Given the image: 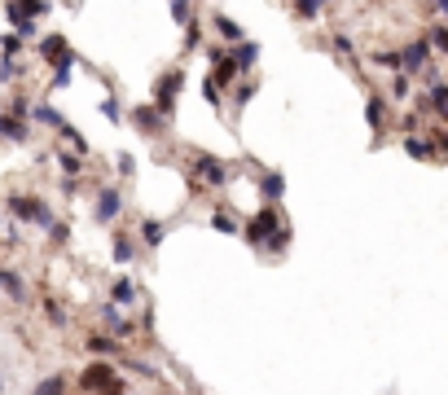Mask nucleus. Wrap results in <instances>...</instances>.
Returning <instances> with one entry per match:
<instances>
[{"instance_id": "obj_1", "label": "nucleus", "mask_w": 448, "mask_h": 395, "mask_svg": "<svg viewBox=\"0 0 448 395\" xmlns=\"http://www.w3.org/2000/svg\"><path fill=\"white\" fill-rule=\"evenodd\" d=\"M286 228V220H281V211L269 202V206H259L255 211V216L242 224V237H246V242L255 246V251H269V242H273V237Z\"/></svg>"}, {"instance_id": "obj_2", "label": "nucleus", "mask_w": 448, "mask_h": 395, "mask_svg": "<svg viewBox=\"0 0 448 395\" xmlns=\"http://www.w3.org/2000/svg\"><path fill=\"white\" fill-rule=\"evenodd\" d=\"M79 391H84V395H115V391H123L119 369L110 360H93L84 374H79Z\"/></svg>"}, {"instance_id": "obj_3", "label": "nucleus", "mask_w": 448, "mask_h": 395, "mask_svg": "<svg viewBox=\"0 0 448 395\" xmlns=\"http://www.w3.org/2000/svg\"><path fill=\"white\" fill-rule=\"evenodd\" d=\"M40 14H48V0H9V5H5V18H9V26L22 40L36 36V18Z\"/></svg>"}, {"instance_id": "obj_4", "label": "nucleus", "mask_w": 448, "mask_h": 395, "mask_svg": "<svg viewBox=\"0 0 448 395\" xmlns=\"http://www.w3.org/2000/svg\"><path fill=\"white\" fill-rule=\"evenodd\" d=\"M9 216H18V220H26V224H40V228H53L58 220H53V211L40 202V198H31V194H14L9 198Z\"/></svg>"}, {"instance_id": "obj_5", "label": "nucleus", "mask_w": 448, "mask_h": 395, "mask_svg": "<svg viewBox=\"0 0 448 395\" xmlns=\"http://www.w3.org/2000/svg\"><path fill=\"white\" fill-rule=\"evenodd\" d=\"M180 84H184V70H180V66H172L167 75H158V84H154V105H158V110H163L167 119H172V110H176Z\"/></svg>"}, {"instance_id": "obj_6", "label": "nucleus", "mask_w": 448, "mask_h": 395, "mask_svg": "<svg viewBox=\"0 0 448 395\" xmlns=\"http://www.w3.org/2000/svg\"><path fill=\"white\" fill-rule=\"evenodd\" d=\"M194 172L202 180V189H224V184H229V167L220 163L216 154H198L194 158Z\"/></svg>"}, {"instance_id": "obj_7", "label": "nucleus", "mask_w": 448, "mask_h": 395, "mask_svg": "<svg viewBox=\"0 0 448 395\" xmlns=\"http://www.w3.org/2000/svg\"><path fill=\"white\" fill-rule=\"evenodd\" d=\"M167 115L163 110H158V105L150 101V105H137V110H132V127H137V132H145V137H163V132H167Z\"/></svg>"}, {"instance_id": "obj_8", "label": "nucleus", "mask_w": 448, "mask_h": 395, "mask_svg": "<svg viewBox=\"0 0 448 395\" xmlns=\"http://www.w3.org/2000/svg\"><path fill=\"white\" fill-rule=\"evenodd\" d=\"M119 211H123L119 184H105V189H97V202H93V220H97V224H110Z\"/></svg>"}, {"instance_id": "obj_9", "label": "nucleus", "mask_w": 448, "mask_h": 395, "mask_svg": "<svg viewBox=\"0 0 448 395\" xmlns=\"http://www.w3.org/2000/svg\"><path fill=\"white\" fill-rule=\"evenodd\" d=\"M431 62V40H413L400 48V75H422Z\"/></svg>"}, {"instance_id": "obj_10", "label": "nucleus", "mask_w": 448, "mask_h": 395, "mask_svg": "<svg viewBox=\"0 0 448 395\" xmlns=\"http://www.w3.org/2000/svg\"><path fill=\"white\" fill-rule=\"evenodd\" d=\"M40 58L53 62V66H66V62H75V48L66 44V36H44L40 40Z\"/></svg>"}, {"instance_id": "obj_11", "label": "nucleus", "mask_w": 448, "mask_h": 395, "mask_svg": "<svg viewBox=\"0 0 448 395\" xmlns=\"http://www.w3.org/2000/svg\"><path fill=\"white\" fill-rule=\"evenodd\" d=\"M229 58L237 62V75H246L255 62H259V44H251V40H242V44H233L229 48Z\"/></svg>"}, {"instance_id": "obj_12", "label": "nucleus", "mask_w": 448, "mask_h": 395, "mask_svg": "<svg viewBox=\"0 0 448 395\" xmlns=\"http://www.w3.org/2000/svg\"><path fill=\"white\" fill-rule=\"evenodd\" d=\"M259 194L277 206V202H281V194H286V176H281V172H264V176H259Z\"/></svg>"}, {"instance_id": "obj_13", "label": "nucleus", "mask_w": 448, "mask_h": 395, "mask_svg": "<svg viewBox=\"0 0 448 395\" xmlns=\"http://www.w3.org/2000/svg\"><path fill=\"white\" fill-rule=\"evenodd\" d=\"M137 299H141V285H137V281H127V277H119V281H115V290H110V303L132 307Z\"/></svg>"}, {"instance_id": "obj_14", "label": "nucleus", "mask_w": 448, "mask_h": 395, "mask_svg": "<svg viewBox=\"0 0 448 395\" xmlns=\"http://www.w3.org/2000/svg\"><path fill=\"white\" fill-rule=\"evenodd\" d=\"M0 295H9L14 303H26V281L9 268H0Z\"/></svg>"}, {"instance_id": "obj_15", "label": "nucleus", "mask_w": 448, "mask_h": 395, "mask_svg": "<svg viewBox=\"0 0 448 395\" xmlns=\"http://www.w3.org/2000/svg\"><path fill=\"white\" fill-rule=\"evenodd\" d=\"M427 101H431V110L448 123V84L444 79H431V88H427Z\"/></svg>"}, {"instance_id": "obj_16", "label": "nucleus", "mask_w": 448, "mask_h": 395, "mask_svg": "<svg viewBox=\"0 0 448 395\" xmlns=\"http://www.w3.org/2000/svg\"><path fill=\"white\" fill-rule=\"evenodd\" d=\"M365 123L374 127V132H382V127L391 123V119H387V101H382V97H369V101H365Z\"/></svg>"}, {"instance_id": "obj_17", "label": "nucleus", "mask_w": 448, "mask_h": 395, "mask_svg": "<svg viewBox=\"0 0 448 395\" xmlns=\"http://www.w3.org/2000/svg\"><path fill=\"white\" fill-rule=\"evenodd\" d=\"M141 242L150 246V251H158L167 242V224L163 220H141Z\"/></svg>"}, {"instance_id": "obj_18", "label": "nucleus", "mask_w": 448, "mask_h": 395, "mask_svg": "<svg viewBox=\"0 0 448 395\" xmlns=\"http://www.w3.org/2000/svg\"><path fill=\"white\" fill-rule=\"evenodd\" d=\"M88 352H93L97 360H105V356L119 352V338H115V334H88Z\"/></svg>"}, {"instance_id": "obj_19", "label": "nucleus", "mask_w": 448, "mask_h": 395, "mask_svg": "<svg viewBox=\"0 0 448 395\" xmlns=\"http://www.w3.org/2000/svg\"><path fill=\"white\" fill-rule=\"evenodd\" d=\"M0 137H9V141H26V119L14 110V115H0Z\"/></svg>"}, {"instance_id": "obj_20", "label": "nucleus", "mask_w": 448, "mask_h": 395, "mask_svg": "<svg viewBox=\"0 0 448 395\" xmlns=\"http://www.w3.org/2000/svg\"><path fill=\"white\" fill-rule=\"evenodd\" d=\"M31 395H71V382H66L62 374H48L44 382H36V386H31Z\"/></svg>"}, {"instance_id": "obj_21", "label": "nucleus", "mask_w": 448, "mask_h": 395, "mask_svg": "<svg viewBox=\"0 0 448 395\" xmlns=\"http://www.w3.org/2000/svg\"><path fill=\"white\" fill-rule=\"evenodd\" d=\"M110 255H115V263H123V268H127L132 259H137V246H132V237H127V233H115V246H110Z\"/></svg>"}, {"instance_id": "obj_22", "label": "nucleus", "mask_w": 448, "mask_h": 395, "mask_svg": "<svg viewBox=\"0 0 448 395\" xmlns=\"http://www.w3.org/2000/svg\"><path fill=\"white\" fill-rule=\"evenodd\" d=\"M405 154L417 158V163H427V158H435V145L422 141V137H405Z\"/></svg>"}, {"instance_id": "obj_23", "label": "nucleus", "mask_w": 448, "mask_h": 395, "mask_svg": "<svg viewBox=\"0 0 448 395\" xmlns=\"http://www.w3.org/2000/svg\"><path fill=\"white\" fill-rule=\"evenodd\" d=\"M216 31H220L229 44H242V40H246V36H242V26H237L233 18H224V14H216Z\"/></svg>"}, {"instance_id": "obj_24", "label": "nucleus", "mask_w": 448, "mask_h": 395, "mask_svg": "<svg viewBox=\"0 0 448 395\" xmlns=\"http://www.w3.org/2000/svg\"><path fill=\"white\" fill-rule=\"evenodd\" d=\"M31 115H36V123H44V127H58V132L66 127V119H62L58 110H53V105H44V101L36 105V110H31Z\"/></svg>"}, {"instance_id": "obj_25", "label": "nucleus", "mask_w": 448, "mask_h": 395, "mask_svg": "<svg viewBox=\"0 0 448 395\" xmlns=\"http://www.w3.org/2000/svg\"><path fill=\"white\" fill-rule=\"evenodd\" d=\"M211 228L224 233V237H237V228H242V224H237V220L229 216V211H216V216H211Z\"/></svg>"}, {"instance_id": "obj_26", "label": "nucleus", "mask_w": 448, "mask_h": 395, "mask_svg": "<svg viewBox=\"0 0 448 395\" xmlns=\"http://www.w3.org/2000/svg\"><path fill=\"white\" fill-rule=\"evenodd\" d=\"M58 167H62V172L75 180L79 172H84V158H79V154H66V149H58Z\"/></svg>"}, {"instance_id": "obj_27", "label": "nucleus", "mask_w": 448, "mask_h": 395, "mask_svg": "<svg viewBox=\"0 0 448 395\" xmlns=\"http://www.w3.org/2000/svg\"><path fill=\"white\" fill-rule=\"evenodd\" d=\"M167 9H172V18L184 26V22H194V9H189V0H167Z\"/></svg>"}, {"instance_id": "obj_28", "label": "nucleus", "mask_w": 448, "mask_h": 395, "mask_svg": "<svg viewBox=\"0 0 448 395\" xmlns=\"http://www.w3.org/2000/svg\"><path fill=\"white\" fill-rule=\"evenodd\" d=\"M374 66H387V70H400V53H391V48H382V53H374L369 58Z\"/></svg>"}, {"instance_id": "obj_29", "label": "nucleus", "mask_w": 448, "mask_h": 395, "mask_svg": "<svg viewBox=\"0 0 448 395\" xmlns=\"http://www.w3.org/2000/svg\"><path fill=\"white\" fill-rule=\"evenodd\" d=\"M427 40H431V53H444V58H448V26H435Z\"/></svg>"}, {"instance_id": "obj_30", "label": "nucleus", "mask_w": 448, "mask_h": 395, "mask_svg": "<svg viewBox=\"0 0 448 395\" xmlns=\"http://www.w3.org/2000/svg\"><path fill=\"white\" fill-rule=\"evenodd\" d=\"M71 70H75V62L53 66V84H48V88H71Z\"/></svg>"}, {"instance_id": "obj_31", "label": "nucleus", "mask_w": 448, "mask_h": 395, "mask_svg": "<svg viewBox=\"0 0 448 395\" xmlns=\"http://www.w3.org/2000/svg\"><path fill=\"white\" fill-rule=\"evenodd\" d=\"M18 53H22V36H18V31L0 40V58H18Z\"/></svg>"}, {"instance_id": "obj_32", "label": "nucleus", "mask_w": 448, "mask_h": 395, "mask_svg": "<svg viewBox=\"0 0 448 395\" xmlns=\"http://www.w3.org/2000/svg\"><path fill=\"white\" fill-rule=\"evenodd\" d=\"M44 316H48L53 325H66V307H62V303H53V299H44Z\"/></svg>"}, {"instance_id": "obj_33", "label": "nucleus", "mask_w": 448, "mask_h": 395, "mask_svg": "<svg viewBox=\"0 0 448 395\" xmlns=\"http://www.w3.org/2000/svg\"><path fill=\"white\" fill-rule=\"evenodd\" d=\"M391 97H395V101H405V97H409V75L395 70V79H391Z\"/></svg>"}, {"instance_id": "obj_34", "label": "nucleus", "mask_w": 448, "mask_h": 395, "mask_svg": "<svg viewBox=\"0 0 448 395\" xmlns=\"http://www.w3.org/2000/svg\"><path fill=\"white\" fill-rule=\"evenodd\" d=\"M101 115L110 119V123H123V110H119V101H115V97H105V101H101Z\"/></svg>"}, {"instance_id": "obj_35", "label": "nucleus", "mask_w": 448, "mask_h": 395, "mask_svg": "<svg viewBox=\"0 0 448 395\" xmlns=\"http://www.w3.org/2000/svg\"><path fill=\"white\" fill-rule=\"evenodd\" d=\"M127 369H132V374H141V378H150V382H158V369L145 364V360H127Z\"/></svg>"}, {"instance_id": "obj_36", "label": "nucleus", "mask_w": 448, "mask_h": 395, "mask_svg": "<svg viewBox=\"0 0 448 395\" xmlns=\"http://www.w3.org/2000/svg\"><path fill=\"white\" fill-rule=\"evenodd\" d=\"M295 14L299 18H316L321 14V0H295Z\"/></svg>"}, {"instance_id": "obj_37", "label": "nucleus", "mask_w": 448, "mask_h": 395, "mask_svg": "<svg viewBox=\"0 0 448 395\" xmlns=\"http://www.w3.org/2000/svg\"><path fill=\"white\" fill-rule=\"evenodd\" d=\"M255 93H259V84H242V88L233 93V105H237V110H242V105H246V101H251Z\"/></svg>"}, {"instance_id": "obj_38", "label": "nucleus", "mask_w": 448, "mask_h": 395, "mask_svg": "<svg viewBox=\"0 0 448 395\" xmlns=\"http://www.w3.org/2000/svg\"><path fill=\"white\" fill-rule=\"evenodd\" d=\"M198 36H202L198 18H194V22H184V48H198Z\"/></svg>"}, {"instance_id": "obj_39", "label": "nucleus", "mask_w": 448, "mask_h": 395, "mask_svg": "<svg viewBox=\"0 0 448 395\" xmlns=\"http://www.w3.org/2000/svg\"><path fill=\"white\" fill-rule=\"evenodd\" d=\"M202 97H207L211 105H220V84H216V79H211V75L202 79Z\"/></svg>"}, {"instance_id": "obj_40", "label": "nucleus", "mask_w": 448, "mask_h": 395, "mask_svg": "<svg viewBox=\"0 0 448 395\" xmlns=\"http://www.w3.org/2000/svg\"><path fill=\"white\" fill-rule=\"evenodd\" d=\"M62 137H66V141H71V145H75V149H79V154H84V149H88V145H84V137H79V132H75V127H71V123H66V127H62Z\"/></svg>"}, {"instance_id": "obj_41", "label": "nucleus", "mask_w": 448, "mask_h": 395, "mask_svg": "<svg viewBox=\"0 0 448 395\" xmlns=\"http://www.w3.org/2000/svg\"><path fill=\"white\" fill-rule=\"evenodd\" d=\"M400 132H405V137H413V132H417V115H400Z\"/></svg>"}, {"instance_id": "obj_42", "label": "nucleus", "mask_w": 448, "mask_h": 395, "mask_svg": "<svg viewBox=\"0 0 448 395\" xmlns=\"http://www.w3.org/2000/svg\"><path fill=\"white\" fill-rule=\"evenodd\" d=\"M334 48L343 53V58H352V40H348V36H334Z\"/></svg>"}, {"instance_id": "obj_43", "label": "nucleus", "mask_w": 448, "mask_h": 395, "mask_svg": "<svg viewBox=\"0 0 448 395\" xmlns=\"http://www.w3.org/2000/svg\"><path fill=\"white\" fill-rule=\"evenodd\" d=\"M48 237H53V242H66L71 228H66V224H53V228H48Z\"/></svg>"}, {"instance_id": "obj_44", "label": "nucleus", "mask_w": 448, "mask_h": 395, "mask_svg": "<svg viewBox=\"0 0 448 395\" xmlns=\"http://www.w3.org/2000/svg\"><path fill=\"white\" fill-rule=\"evenodd\" d=\"M431 145H435V154H444V158H448V137H439V141H431Z\"/></svg>"}, {"instance_id": "obj_45", "label": "nucleus", "mask_w": 448, "mask_h": 395, "mask_svg": "<svg viewBox=\"0 0 448 395\" xmlns=\"http://www.w3.org/2000/svg\"><path fill=\"white\" fill-rule=\"evenodd\" d=\"M435 9H439V14H444V18H448V0H435Z\"/></svg>"}, {"instance_id": "obj_46", "label": "nucleus", "mask_w": 448, "mask_h": 395, "mask_svg": "<svg viewBox=\"0 0 448 395\" xmlns=\"http://www.w3.org/2000/svg\"><path fill=\"white\" fill-rule=\"evenodd\" d=\"M0 391H5V382H0Z\"/></svg>"}]
</instances>
